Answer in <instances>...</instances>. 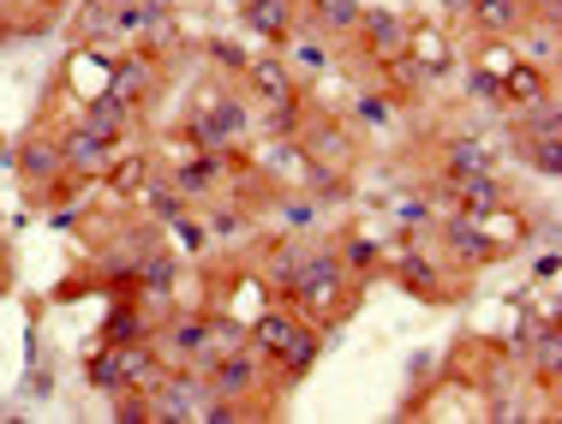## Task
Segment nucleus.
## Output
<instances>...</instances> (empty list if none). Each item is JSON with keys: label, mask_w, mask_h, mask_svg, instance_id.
Returning a JSON list of instances; mask_svg holds the SVG:
<instances>
[{"label": "nucleus", "mask_w": 562, "mask_h": 424, "mask_svg": "<svg viewBox=\"0 0 562 424\" xmlns=\"http://www.w3.org/2000/svg\"><path fill=\"white\" fill-rule=\"evenodd\" d=\"M132 282H138L144 299H162V294H173V287H180V257L150 240L138 257H132Z\"/></svg>", "instance_id": "2eb2a0df"}, {"label": "nucleus", "mask_w": 562, "mask_h": 424, "mask_svg": "<svg viewBox=\"0 0 562 424\" xmlns=\"http://www.w3.org/2000/svg\"><path fill=\"white\" fill-rule=\"evenodd\" d=\"M114 156H120V144H109L102 131H90L85 121H66L60 126V162H66V174H72L78 185L102 180L114 168Z\"/></svg>", "instance_id": "0eeeda50"}, {"label": "nucleus", "mask_w": 562, "mask_h": 424, "mask_svg": "<svg viewBox=\"0 0 562 424\" xmlns=\"http://www.w3.org/2000/svg\"><path fill=\"white\" fill-rule=\"evenodd\" d=\"M246 131H251V102L234 96V90H204L180 138L192 144V150H234Z\"/></svg>", "instance_id": "f03ea898"}, {"label": "nucleus", "mask_w": 562, "mask_h": 424, "mask_svg": "<svg viewBox=\"0 0 562 424\" xmlns=\"http://www.w3.org/2000/svg\"><path fill=\"white\" fill-rule=\"evenodd\" d=\"M467 12L485 24V36H515L527 24V0H467Z\"/></svg>", "instance_id": "4be33fe9"}, {"label": "nucleus", "mask_w": 562, "mask_h": 424, "mask_svg": "<svg viewBox=\"0 0 562 424\" xmlns=\"http://www.w3.org/2000/svg\"><path fill=\"white\" fill-rule=\"evenodd\" d=\"M479 228H485L491 240H497V251H503V257H508L515 245H527V240H532V221L520 216L515 204H497V209H485V216H479Z\"/></svg>", "instance_id": "412c9836"}, {"label": "nucleus", "mask_w": 562, "mask_h": 424, "mask_svg": "<svg viewBox=\"0 0 562 424\" xmlns=\"http://www.w3.org/2000/svg\"><path fill=\"white\" fill-rule=\"evenodd\" d=\"M353 114L366 126H395V108H390V96H359L353 102Z\"/></svg>", "instance_id": "c9c22d12"}, {"label": "nucleus", "mask_w": 562, "mask_h": 424, "mask_svg": "<svg viewBox=\"0 0 562 424\" xmlns=\"http://www.w3.org/2000/svg\"><path fill=\"white\" fill-rule=\"evenodd\" d=\"M551 72L544 66H532V60H515L503 72V102H515V108H527V102H539V96H551Z\"/></svg>", "instance_id": "aec40b11"}, {"label": "nucleus", "mask_w": 562, "mask_h": 424, "mask_svg": "<svg viewBox=\"0 0 562 424\" xmlns=\"http://www.w3.org/2000/svg\"><path fill=\"white\" fill-rule=\"evenodd\" d=\"M527 36H532V66L557 72V19H544L539 31H527Z\"/></svg>", "instance_id": "473e14b6"}, {"label": "nucleus", "mask_w": 562, "mask_h": 424, "mask_svg": "<svg viewBox=\"0 0 562 424\" xmlns=\"http://www.w3.org/2000/svg\"><path fill=\"white\" fill-rule=\"evenodd\" d=\"M359 43H366V55H371V66H390V60H401L407 55V43H413V19H401V12H359Z\"/></svg>", "instance_id": "9d476101"}, {"label": "nucleus", "mask_w": 562, "mask_h": 424, "mask_svg": "<svg viewBox=\"0 0 562 424\" xmlns=\"http://www.w3.org/2000/svg\"><path fill=\"white\" fill-rule=\"evenodd\" d=\"M449 263H437L431 251H419V240H401L390 251V263H383V275H395V287H407V294H419L425 305H443V299H461V287L449 282Z\"/></svg>", "instance_id": "20e7f679"}, {"label": "nucleus", "mask_w": 562, "mask_h": 424, "mask_svg": "<svg viewBox=\"0 0 562 424\" xmlns=\"http://www.w3.org/2000/svg\"><path fill=\"white\" fill-rule=\"evenodd\" d=\"M293 138H300L305 156H312V168H336V174H347V168L359 162V144L341 121H312V126L293 131Z\"/></svg>", "instance_id": "1a4fd4ad"}, {"label": "nucleus", "mask_w": 562, "mask_h": 424, "mask_svg": "<svg viewBox=\"0 0 562 424\" xmlns=\"http://www.w3.org/2000/svg\"><path fill=\"white\" fill-rule=\"evenodd\" d=\"M168 233L180 240L186 257H204V251L216 245V240H210V228H204V221H192V209H186V216H173V221H168Z\"/></svg>", "instance_id": "c756f323"}, {"label": "nucleus", "mask_w": 562, "mask_h": 424, "mask_svg": "<svg viewBox=\"0 0 562 424\" xmlns=\"http://www.w3.org/2000/svg\"><path fill=\"white\" fill-rule=\"evenodd\" d=\"M0 270H7V240H0Z\"/></svg>", "instance_id": "79ce46f5"}, {"label": "nucleus", "mask_w": 562, "mask_h": 424, "mask_svg": "<svg viewBox=\"0 0 562 424\" xmlns=\"http://www.w3.org/2000/svg\"><path fill=\"white\" fill-rule=\"evenodd\" d=\"M204 48H210V60H222V66H227V72H234V78L246 72V60H251L246 48H239V43H227V36H210Z\"/></svg>", "instance_id": "72a5a7b5"}, {"label": "nucleus", "mask_w": 562, "mask_h": 424, "mask_svg": "<svg viewBox=\"0 0 562 424\" xmlns=\"http://www.w3.org/2000/svg\"><path fill=\"white\" fill-rule=\"evenodd\" d=\"M431 365H437V359H431V353H413V365H407V377H413V382H425V377H431Z\"/></svg>", "instance_id": "e433bc0d"}, {"label": "nucleus", "mask_w": 562, "mask_h": 424, "mask_svg": "<svg viewBox=\"0 0 562 424\" xmlns=\"http://www.w3.org/2000/svg\"><path fill=\"white\" fill-rule=\"evenodd\" d=\"M239 347H251L246 317H234V311H210V359H222V353H239Z\"/></svg>", "instance_id": "b1692460"}, {"label": "nucleus", "mask_w": 562, "mask_h": 424, "mask_svg": "<svg viewBox=\"0 0 562 424\" xmlns=\"http://www.w3.org/2000/svg\"><path fill=\"white\" fill-rule=\"evenodd\" d=\"M239 24H246L251 36H263L270 48H288L293 36L305 31V24L293 19V0H239Z\"/></svg>", "instance_id": "4468645a"}, {"label": "nucleus", "mask_w": 562, "mask_h": 424, "mask_svg": "<svg viewBox=\"0 0 562 424\" xmlns=\"http://www.w3.org/2000/svg\"><path fill=\"white\" fill-rule=\"evenodd\" d=\"M437 7H443L449 19H467V0H437Z\"/></svg>", "instance_id": "58836bf2"}, {"label": "nucleus", "mask_w": 562, "mask_h": 424, "mask_svg": "<svg viewBox=\"0 0 562 424\" xmlns=\"http://www.w3.org/2000/svg\"><path fill=\"white\" fill-rule=\"evenodd\" d=\"M150 329H156L150 305L120 299V305H109V317H102V347H132V341H150Z\"/></svg>", "instance_id": "6ab92c4d"}, {"label": "nucleus", "mask_w": 562, "mask_h": 424, "mask_svg": "<svg viewBox=\"0 0 562 424\" xmlns=\"http://www.w3.org/2000/svg\"><path fill=\"white\" fill-rule=\"evenodd\" d=\"M97 7H126V0H97Z\"/></svg>", "instance_id": "a19ab883"}, {"label": "nucleus", "mask_w": 562, "mask_h": 424, "mask_svg": "<svg viewBox=\"0 0 562 424\" xmlns=\"http://www.w3.org/2000/svg\"><path fill=\"white\" fill-rule=\"evenodd\" d=\"M204 228H210V240H246L251 209L246 204H222V209H210V216H204Z\"/></svg>", "instance_id": "bb28decb"}, {"label": "nucleus", "mask_w": 562, "mask_h": 424, "mask_svg": "<svg viewBox=\"0 0 562 424\" xmlns=\"http://www.w3.org/2000/svg\"><path fill=\"white\" fill-rule=\"evenodd\" d=\"M132 121H138V102L114 96V90H97V96L85 102V126H90V131H102L109 144H126Z\"/></svg>", "instance_id": "dca6fc26"}, {"label": "nucleus", "mask_w": 562, "mask_h": 424, "mask_svg": "<svg viewBox=\"0 0 562 424\" xmlns=\"http://www.w3.org/2000/svg\"><path fill=\"white\" fill-rule=\"evenodd\" d=\"M467 96H473V102H491V108H503V78L485 72V66H473V72H467Z\"/></svg>", "instance_id": "2f4dec72"}, {"label": "nucleus", "mask_w": 562, "mask_h": 424, "mask_svg": "<svg viewBox=\"0 0 562 424\" xmlns=\"http://www.w3.org/2000/svg\"><path fill=\"white\" fill-rule=\"evenodd\" d=\"M12 168H19V180L31 185V197L43 192L48 180H60V174H66V162H60V131H31V138L19 144V156H12Z\"/></svg>", "instance_id": "ddd939ff"}, {"label": "nucleus", "mask_w": 562, "mask_h": 424, "mask_svg": "<svg viewBox=\"0 0 562 424\" xmlns=\"http://www.w3.org/2000/svg\"><path fill=\"white\" fill-rule=\"evenodd\" d=\"M198 370H204L210 394H222V401H258L263 353L258 347H239V353H222V359H204Z\"/></svg>", "instance_id": "6e6552de"}, {"label": "nucleus", "mask_w": 562, "mask_h": 424, "mask_svg": "<svg viewBox=\"0 0 562 424\" xmlns=\"http://www.w3.org/2000/svg\"><path fill=\"white\" fill-rule=\"evenodd\" d=\"M239 78H246V90H251V102H258V108H281V102H300V78L288 72V60H281V55H251Z\"/></svg>", "instance_id": "f8f14e48"}, {"label": "nucleus", "mask_w": 562, "mask_h": 424, "mask_svg": "<svg viewBox=\"0 0 562 424\" xmlns=\"http://www.w3.org/2000/svg\"><path fill=\"white\" fill-rule=\"evenodd\" d=\"M317 216H324V209L312 204V197H276V221H281V233H312L317 228Z\"/></svg>", "instance_id": "a878e982"}, {"label": "nucleus", "mask_w": 562, "mask_h": 424, "mask_svg": "<svg viewBox=\"0 0 562 424\" xmlns=\"http://www.w3.org/2000/svg\"><path fill=\"white\" fill-rule=\"evenodd\" d=\"M557 270H562V257H557V245H551V251L539 257V282H557Z\"/></svg>", "instance_id": "4c0bfd02"}, {"label": "nucleus", "mask_w": 562, "mask_h": 424, "mask_svg": "<svg viewBox=\"0 0 562 424\" xmlns=\"http://www.w3.org/2000/svg\"><path fill=\"white\" fill-rule=\"evenodd\" d=\"M251 329V347L263 353V365H281V382H300L305 370L324 359V329L312 323V317H300L293 305H270V311L246 317Z\"/></svg>", "instance_id": "f257e3e1"}, {"label": "nucleus", "mask_w": 562, "mask_h": 424, "mask_svg": "<svg viewBox=\"0 0 562 424\" xmlns=\"http://www.w3.org/2000/svg\"><path fill=\"white\" fill-rule=\"evenodd\" d=\"M479 66H485V72H508V66H515V55H508V36H485V48H479Z\"/></svg>", "instance_id": "f704fd0d"}, {"label": "nucleus", "mask_w": 562, "mask_h": 424, "mask_svg": "<svg viewBox=\"0 0 562 424\" xmlns=\"http://www.w3.org/2000/svg\"><path fill=\"white\" fill-rule=\"evenodd\" d=\"M234 168V150H192L180 168H168L173 192L186 197V204H198V197H216L222 192V174Z\"/></svg>", "instance_id": "9b49d317"}, {"label": "nucleus", "mask_w": 562, "mask_h": 424, "mask_svg": "<svg viewBox=\"0 0 562 424\" xmlns=\"http://www.w3.org/2000/svg\"><path fill=\"white\" fill-rule=\"evenodd\" d=\"M85 382L97 394H109V401H114V394H126V359H120V347H97V353H90V359H85Z\"/></svg>", "instance_id": "5701e85b"}, {"label": "nucleus", "mask_w": 562, "mask_h": 424, "mask_svg": "<svg viewBox=\"0 0 562 424\" xmlns=\"http://www.w3.org/2000/svg\"><path fill=\"white\" fill-rule=\"evenodd\" d=\"M527 168L539 180H557L562 174V138H527Z\"/></svg>", "instance_id": "7c9ffc66"}, {"label": "nucleus", "mask_w": 562, "mask_h": 424, "mask_svg": "<svg viewBox=\"0 0 562 424\" xmlns=\"http://www.w3.org/2000/svg\"><path fill=\"white\" fill-rule=\"evenodd\" d=\"M324 66H329V48L317 43V31H300V36L288 43V72H293V78H300V72H312V78H317Z\"/></svg>", "instance_id": "393cba45"}, {"label": "nucleus", "mask_w": 562, "mask_h": 424, "mask_svg": "<svg viewBox=\"0 0 562 424\" xmlns=\"http://www.w3.org/2000/svg\"><path fill=\"white\" fill-rule=\"evenodd\" d=\"M431 233H437V245H443V263H454L461 275L491 270V263L503 257L497 240H491V233L479 228V216H467V209H443V216L431 221Z\"/></svg>", "instance_id": "7ed1b4c3"}, {"label": "nucleus", "mask_w": 562, "mask_h": 424, "mask_svg": "<svg viewBox=\"0 0 562 424\" xmlns=\"http://www.w3.org/2000/svg\"><path fill=\"white\" fill-rule=\"evenodd\" d=\"M144 174H150V162H144V156H126V162L114 156V168H109L102 180H109V192H120V197H138Z\"/></svg>", "instance_id": "c85d7f7f"}, {"label": "nucleus", "mask_w": 562, "mask_h": 424, "mask_svg": "<svg viewBox=\"0 0 562 424\" xmlns=\"http://www.w3.org/2000/svg\"><path fill=\"white\" fill-rule=\"evenodd\" d=\"M156 84H162V60H156V55H126V60H109V90H114V96L144 102Z\"/></svg>", "instance_id": "f3484780"}, {"label": "nucleus", "mask_w": 562, "mask_h": 424, "mask_svg": "<svg viewBox=\"0 0 562 424\" xmlns=\"http://www.w3.org/2000/svg\"><path fill=\"white\" fill-rule=\"evenodd\" d=\"M497 162H503V150L491 138H479V131H454V138L437 144V156H431V180H473V174H497Z\"/></svg>", "instance_id": "423d86ee"}, {"label": "nucleus", "mask_w": 562, "mask_h": 424, "mask_svg": "<svg viewBox=\"0 0 562 424\" xmlns=\"http://www.w3.org/2000/svg\"><path fill=\"white\" fill-rule=\"evenodd\" d=\"M144 7H168V12H173V0H144Z\"/></svg>", "instance_id": "ea45409f"}, {"label": "nucleus", "mask_w": 562, "mask_h": 424, "mask_svg": "<svg viewBox=\"0 0 562 424\" xmlns=\"http://www.w3.org/2000/svg\"><path fill=\"white\" fill-rule=\"evenodd\" d=\"M336 257H341V270L353 275V282H378L383 263H390V245L371 240V233H341V240H336Z\"/></svg>", "instance_id": "a211bd4d"}, {"label": "nucleus", "mask_w": 562, "mask_h": 424, "mask_svg": "<svg viewBox=\"0 0 562 424\" xmlns=\"http://www.w3.org/2000/svg\"><path fill=\"white\" fill-rule=\"evenodd\" d=\"M312 7H317V24H324L329 36H347L359 24V12H366L359 0H312Z\"/></svg>", "instance_id": "cd10ccee"}, {"label": "nucleus", "mask_w": 562, "mask_h": 424, "mask_svg": "<svg viewBox=\"0 0 562 424\" xmlns=\"http://www.w3.org/2000/svg\"><path fill=\"white\" fill-rule=\"evenodd\" d=\"M216 401L198 365H168V377L150 389V419L156 424H186V419H204V406Z\"/></svg>", "instance_id": "39448f33"}]
</instances>
